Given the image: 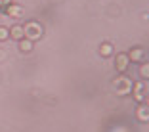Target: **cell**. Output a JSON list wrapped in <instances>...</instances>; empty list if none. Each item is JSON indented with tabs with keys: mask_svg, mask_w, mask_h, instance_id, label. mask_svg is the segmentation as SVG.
Instances as JSON below:
<instances>
[{
	"mask_svg": "<svg viewBox=\"0 0 149 132\" xmlns=\"http://www.w3.org/2000/svg\"><path fill=\"white\" fill-rule=\"evenodd\" d=\"M147 61H143V65L140 67V77H143V80H147V77H149V69H147Z\"/></svg>",
	"mask_w": 149,
	"mask_h": 132,
	"instance_id": "cell-12",
	"label": "cell"
},
{
	"mask_svg": "<svg viewBox=\"0 0 149 132\" xmlns=\"http://www.w3.org/2000/svg\"><path fill=\"white\" fill-rule=\"evenodd\" d=\"M128 59L130 61H136V63H141L145 61V57H147V52H145V48H141V46H134V48L130 50V52L126 54Z\"/></svg>",
	"mask_w": 149,
	"mask_h": 132,
	"instance_id": "cell-4",
	"label": "cell"
},
{
	"mask_svg": "<svg viewBox=\"0 0 149 132\" xmlns=\"http://www.w3.org/2000/svg\"><path fill=\"white\" fill-rule=\"evenodd\" d=\"M17 46H19V50H21L23 54H29V52L33 50V40L21 38V40H17Z\"/></svg>",
	"mask_w": 149,
	"mask_h": 132,
	"instance_id": "cell-10",
	"label": "cell"
},
{
	"mask_svg": "<svg viewBox=\"0 0 149 132\" xmlns=\"http://www.w3.org/2000/svg\"><path fill=\"white\" fill-rule=\"evenodd\" d=\"M132 84L134 82H132L126 75H120L113 80V90H115L117 96H126V94L132 92Z\"/></svg>",
	"mask_w": 149,
	"mask_h": 132,
	"instance_id": "cell-1",
	"label": "cell"
},
{
	"mask_svg": "<svg viewBox=\"0 0 149 132\" xmlns=\"http://www.w3.org/2000/svg\"><path fill=\"white\" fill-rule=\"evenodd\" d=\"M132 92H134V100H136L138 103L147 101V84H145V80H143V82L132 84Z\"/></svg>",
	"mask_w": 149,
	"mask_h": 132,
	"instance_id": "cell-3",
	"label": "cell"
},
{
	"mask_svg": "<svg viewBox=\"0 0 149 132\" xmlns=\"http://www.w3.org/2000/svg\"><path fill=\"white\" fill-rule=\"evenodd\" d=\"M100 56L101 57H111L113 56V44L111 42H103L100 46Z\"/></svg>",
	"mask_w": 149,
	"mask_h": 132,
	"instance_id": "cell-9",
	"label": "cell"
},
{
	"mask_svg": "<svg viewBox=\"0 0 149 132\" xmlns=\"http://www.w3.org/2000/svg\"><path fill=\"white\" fill-rule=\"evenodd\" d=\"M2 12L6 13V15H10V17H21L23 13H25V10H23V6H19V4H8V6H4L2 8Z\"/></svg>",
	"mask_w": 149,
	"mask_h": 132,
	"instance_id": "cell-6",
	"label": "cell"
},
{
	"mask_svg": "<svg viewBox=\"0 0 149 132\" xmlns=\"http://www.w3.org/2000/svg\"><path fill=\"white\" fill-rule=\"evenodd\" d=\"M10 38H15V40L25 38V35H23V25L15 23V25H12V27H10Z\"/></svg>",
	"mask_w": 149,
	"mask_h": 132,
	"instance_id": "cell-8",
	"label": "cell"
},
{
	"mask_svg": "<svg viewBox=\"0 0 149 132\" xmlns=\"http://www.w3.org/2000/svg\"><path fill=\"white\" fill-rule=\"evenodd\" d=\"M0 13H2V8H0Z\"/></svg>",
	"mask_w": 149,
	"mask_h": 132,
	"instance_id": "cell-14",
	"label": "cell"
},
{
	"mask_svg": "<svg viewBox=\"0 0 149 132\" xmlns=\"http://www.w3.org/2000/svg\"><path fill=\"white\" fill-rule=\"evenodd\" d=\"M10 38V27L0 25V40H8Z\"/></svg>",
	"mask_w": 149,
	"mask_h": 132,
	"instance_id": "cell-11",
	"label": "cell"
},
{
	"mask_svg": "<svg viewBox=\"0 0 149 132\" xmlns=\"http://www.w3.org/2000/svg\"><path fill=\"white\" fill-rule=\"evenodd\" d=\"M8 4H12V0H0V8H4Z\"/></svg>",
	"mask_w": 149,
	"mask_h": 132,
	"instance_id": "cell-13",
	"label": "cell"
},
{
	"mask_svg": "<svg viewBox=\"0 0 149 132\" xmlns=\"http://www.w3.org/2000/svg\"><path fill=\"white\" fill-rule=\"evenodd\" d=\"M136 117H138V121H141V123H147L149 121V105H147V101H141L140 105H138V111H136Z\"/></svg>",
	"mask_w": 149,
	"mask_h": 132,
	"instance_id": "cell-7",
	"label": "cell"
},
{
	"mask_svg": "<svg viewBox=\"0 0 149 132\" xmlns=\"http://www.w3.org/2000/svg\"><path fill=\"white\" fill-rule=\"evenodd\" d=\"M128 65H130V59H128L126 54H117V57H115V67H117V71L120 73V75H124L128 69Z\"/></svg>",
	"mask_w": 149,
	"mask_h": 132,
	"instance_id": "cell-5",
	"label": "cell"
},
{
	"mask_svg": "<svg viewBox=\"0 0 149 132\" xmlns=\"http://www.w3.org/2000/svg\"><path fill=\"white\" fill-rule=\"evenodd\" d=\"M42 25H40L38 21H35V19H33V21H27L25 25H23V35H25V38H29V40H33V42H35V40H38L40 36H42Z\"/></svg>",
	"mask_w": 149,
	"mask_h": 132,
	"instance_id": "cell-2",
	"label": "cell"
}]
</instances>
